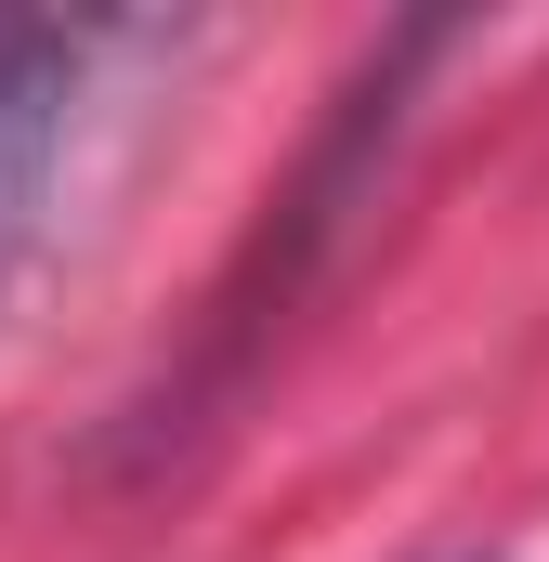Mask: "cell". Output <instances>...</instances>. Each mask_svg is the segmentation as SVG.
Returning a JSON list of instances; mask_svg holds the SVG:
<instances>
[{
	"mask_svg": "<svg viewBox=\"0 0 549 562\" xmlns=\"http://www.w3.org/2000/svg\"><path fill=\"white\" fill-rule=\"evenodd\" d=\"M79 79H92V26H0V262L26 249V223L53 196Z\"/></svg>",
	"mask_w": 549,
	"mask_h": 562,
	"instance_id": "obj_1",
	"label": "cell"
}]
</instances>
